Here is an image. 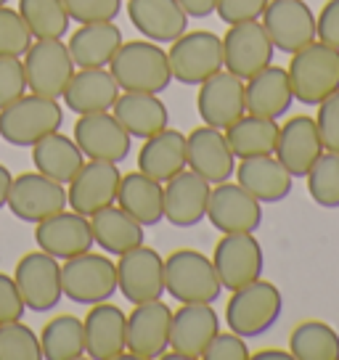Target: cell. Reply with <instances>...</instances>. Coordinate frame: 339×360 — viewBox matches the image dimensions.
I'll use <instances>...</instances> for the list:
<instances>
[{"instance_id": "1", "label": "cell", "mask_w": 339, "mask_h": 360, "mask_svg": "<svg viewBox=\"0 0 339 360\" xmlns=\"http://www.w3.org/2000/svg\"><path fill=\"white\" fill-rule=\"evenodd\" d=\"M109 72L120 90L133 93H162L172 82L167 51H162L154 40L122 43L109 61Z\"/></svg>"}, {"instance_id": "2", "label": "cell", "mask_w": 339, "mask_h": 360, "mask_svg": "<svg viewBox=\"0 0 339 360\" xmlns=\"http://www.w3.org/2000/svg\"><path fill=\"white\" fill-rule=\"evenodd\" d=\"M286 72L292 82L294 101L318 106L339 90V51L313 40L305 48L294 51Z\"/></svg>"}, {"instance_id": "3", "label": "cell", "mask_w": 339, "mask_h": 360, "mask_svg": "<svg viewBox=\"0 0 339 360\" xmlns=\"http://www.w3.org/2000/svg\"><path fill=\"white\" fill-rule=\"evenodd\" d=\"M283 297L276 283L257 278L231 292L226 304V326L244 339L260 337L281 318Z\"/></svg>"}, {"instance_id": "4", "label": "cell", "mask_w": 339, "mask_h": 360, "mask_svg": "<svg viewBox=\"0 0 339 360\" xmlns=\"http://www.w3.org/2000/svg\"><path fill=\"white\" fill-rule=\"evenodd\" d=\"M64 124V109L56 98L24 93L19 101L0 109V138L11 146L32 148L40 138L56 133Z\"/></svg>"}, {"instance_id": "5", "label": "cell", "mask_w": 339, "mask_h": 360, "mask_svg": "<svg viewBox=\"0 0 339 360\" xmlns=\"http://www.w3.org/2000/svg\"><path fill=\"white\" fill-rule=\"evenodd\" d=\"M165 292L178 302H217L223 283L212 259L196 249H178L165 257Z\"/></svg>"}, {"instance_id": "6", "label": "cell", "mask_w": 339, "mask_h": 360, "mask_svg": "<svg viewBox=\"0 0 339 360\" xmlns=\"http://www.w3.org/2000/svg\"><path fill=\"white\" fill-rule=\"evenodd\" d=\"M172 79L183 85H202L223 69V37L210 30L183 32L167 51Z\"/></svg>"}, {"instance_id": "7", "label": "cell", "mask_w": 339, "mask_h": 360, "mask_svg": "<svg viewBox=\"0 0 339 360\" xmlns=\"http://www.w3.org/2000/svg\"><path fill=\"white\" fill-rule=\"evenodd\" d=\"M61 289L75 304L106 302L117 292V262L96 252H82L77 257L64 259Z\"/></svg>"}, {"instance_id": "8", "label": "cell", "mask_w": 339, "mask_h": 360, "mask_svg": "<svg viewBox=\"0 0 339 360\" xmlns=\"http://www.w3.org/2000/svg\"><path fill=\"white\" fill-rule=\"evenodd\" d=\"M27 90L46 98H61L67 82L75 75V61L61 40H34L22 56Z\"/></svg>"}, {"instance_id": "9", "label": "cell", "mask_w": 339, "mask_h": 360, "mask_svg": "<svg viewBox=\"0 0 339 360\" xmlns=\"http://www.w3.org/2000/svg\"><path fill=\"white\" fill-rule=\"evenodd\" d=\"M13 281L19 286L27 310L32 313H48L53 310L61 297V262L51 257L48 252L37 249V252H27L13 270Z\"/></svg>"}, {"instance_id": "10", "label": "cell", "mask_w": 339, "mask_h": 360, "mask_svg": "<svg viewBox=\"0 0 339 360\" xmlns=\"http://www.w3.org/2000/svg\"><path fill=\"white\" fill-rule=\"evenodd\" d=\"M6 207L22 223H40L67 210V188L43 172H22L11 180Z\"/></svg>"}, {"instance_id": "11", "label": "cell", "mask_w": 339, "mask_h": 360, "mask_svg": "<svg viewBox=\"0 0 339 360\" xmlns=\"http://www.w3.org/2000/svg\"><path fill=\"white\" fill-rule=\"evenodd\" d=\"M271 37L265 32L262 22H238L228 24L223 34V69L241 79H249L252 75L262 72L273 64Z\"/></svg>"}, {"instance_id": "12", "label": "cell", "mask_w": 339, "mask_h": 360, "mask_svg": "<svg viewBox=\"0 0 339 360\" xmlns=\"http://www.w3.org/2000/svg\"><path fill=\"white\" fill-rule=\"evenodd\" d=\"M212 265L223 289L234 292L262 278L265 255L255 233H223L212 252Z\"/></svg>"}, {"instance_id": "13", "label": "cell", "mask_w": 339, "mask_h": 360, "mask_svg": "<svg viewBox=\"0 0 339 360\" xmlns=\"http://www.w3.org/2000/svg\"><path fill=\"white\" fill-rule=\"evenodd\" d=\"M72 138H75V143L79 146L85 159L112 162V165L124 162L130 157V146H133L130 133L120 124V120L112 112L79 114Z\"/></svg>"}, {"instance_id": "14", "label": "cell", "mask_w": 339, "mask_h": 360, "mask_svg": "<svg viewBox=\"0 0 339 360\" xmlns=\"http://www.w3.org/2000/svg\"><path fill=\"white\" fill-rule=\"evenodd\" d=\"M117 289L133 304L162 300V294H165V257L157 249L143 247V244L120 255Z\"/></svg>"}, {"instance_id": "15", "label": "cell", "mask_w": 339, "mask_h": 360, "mask_svg": "<svg viewBox=\"0 0 339 360\" xmlns=\"http://www.w3.org/2000/svg\"><path fill=\"white\" fill-rule=\"evenodd\" d=\"M260 19L276 51L294 53L316 40V16L302 0H271Z\"/></svg>"}, {"instance_id": "16", "label": "cell", "mask_w": 339, "mask_h": 360, "mask_svg": "<svg viewBox=\"0 0 339 360\" xmlns=\"http://www.w3.org/2000/svg\"><path fill=\"white\" fill-rule=\"evenodd\" d=\"M220 233H255L262 223V204L238 183H217L210 191L207 214Z\"/></svg>"}, {"instance_id": "17", "label": "cell", "mask_w": 339, "mask_h": 360, "mask_svg": "<svg viewBox=\"0 0 339 360\" xmlns=\"http://www.w3.org/2000/svg\"><path fill=\"white\" fill-rule=\"evenodd\" d=\"M122 172L112 162H96L88 159L75 178L67 186V207L75 212L91 217L109 204H117V191H120Z\"/></svg>"}, {"instance_id": "18", "label": "cell", "mask_w": 339, "mask_h": 360, "mask_svg": "<svg viewBox=\"0 0 339 360\" xmlns=\"http://www.w3.org/2000/svg\"><path fill=\"white\" fill-rule=\"evenodd\" d=\"M217 331H220V315L212 302H183L172 313L170 347L181 358L199 360Z\"/></svg>"}, {"instance_id": "19", "label": "cell", "mask_w": 339, "mask_h": 360, "mask_svg": "<svg viewBox=\"0 0 339 360\" xmlns=\"http://www.w3.org/2000/svg\"><path fill=\"white\" fill-rule=\"evenodd\" d=\"M186 167L202 175L210 186L226 183L236 169V157L228 146L226 133L210 124L191 130L186 135Z\"/></svg>"}, {"instance_id": "20", "label": "cell", "mask_w": 339, "mask_h": 360, "mask_svg": "<svg viewBox=\"0 0 339 360\" xmlns=\"http://www.w3.org/2000/svg\"><path fill=\"white\" fill-rule=\"evenodd\" d=\"M172 310L162 300H148L127 315V352L138 360H154L170 347Z\"/></svg>"}, {"instance_id": "21", "label": "cell", "mask_w": 339, "mask_h": 360, "mask_svg": "<svg viewBox=\"0 0 339 360\" xmlns=\"http://www.w3.org/2000/svg\"><path fill=\"white\" fill-rule=\"evenodd\" d=\"M196 109L204 124L226 130L236 122L241 114H247L244 106V79L231 75L228 69H220L217 75L204 79L196 96Z\"/></svg>"}, {"instance_id": "22", "label": "cell", "mask_w": 339, "mask_h": 360, "mask_svg": "<svg viewBox=\"0 0 339 360\" xmlns=\"http://www.w3.org/2000/svg\"><path fill=\"white\" fill-rule=\"evenodd\" d=\"M34 241L37 247L48 252L56 259H69L77 257L82 252L93 249V231H91V217L79 212H58L51 214L46 220L34 223Z\"/></svg>"}, {"instance_id": "23", "label": "cell", "mask_w": 339, "mask_h": 360, "mask_svg": "<svg viewBox=\"0 0 339 360\" xmlns=\"http://www.w3.org/2000/svg\"><path fill=\"white\" fill-rule=\"evenodd\" d=\"M324 151L326 148L321 143V135H318L313 117L297 114V117H289L279 127V141H276L273 154L294 178H305Z\"/></svg>"}, {"instance_id": "24", "label": "cell", "mask_w": 339, "mask_h": 360, "mask_svg": "<svg viewBox=\"0 0 339 360\" xmlns=\"http://www.w3.org/2000/svg\"><path fill=\"white\" fill-rule=\"evenodd\" d=\"M85 328V355L93 360H117L127 349V315L117 304L98 302L82 321Z\"/></svg>"}, {"instance_id": "25", "label": "cell", "mask_w": 339, "mask_h": 360, "mask_svg": "<svg viewBox=\"0 0 339 360\" xmlns=\"http://www.w3.org/2000/svg\"><path fill=\"white\" fill-rule=\"evenodd\" d=\"M212 186L193 169H181L165 183V220L175 228H191L207 214Z\"/></svg>"}, {"instance_id": "26", "label": "cell", "mask_w": 339, "mask_h": 360, "mask_svg": "<svg viewBox=\"0 0 339 360\" xmlns=\"http://www.w3.org/2000/svg\"><path fill=\"white\" fill-rule=\"evenodd\" d=\"M127 19L146 40L172 43L188 30V16L178 0H127Z\"/></svg>"}, {"instance_id": "27", "label": "cell", "mask_w": 339, "mask_h": 360, "mask_svg": "<svg viewBox=\"0 0 339 360\" xmlns=\"http://www.w3.org/2000/svg\"><path fill=\"white\" fill-rule=\"evenodd\" d=\"M236 183L249 191L260 204H276L292 193L294 175L276 159V154L241 159L236 169Z\"/></svg>"}, {"instance_id": "28", "label": "cell", "mask_w": 339, "mask_h": 360, "mask_svg": "<svg viewBox=\"0 0 339 360\" xmlns=\"http://www.w3.org/2000/svg\"><path fill=\"white\" fill-rule=\"evenodd\" d=\"M120 85L112 77L106 67L79 69L72 75V79L64 88V103L75 114H93V112H112L114 101L120 98Z\"/></svg>"}, {"instance_id": "29", "label": "cell", "mask_w": 339, "mask_h": 360, "mask_svg": "<svg viewBox=\"0 0 339 360\" xmlns=\"http://www.w3.org/2000/svg\"><path fill=\"white\" fill-rule=\"evenodd\" d=\"M294 93L289 72L281 67H265L262 72L244 79V106L247 114L279 120L292 109Z\"/></svg>"}, {"instance_id": "30", "label": "cell", "mask_w": 339, "mask_h": 360, "mask_svg": "<svg viewBox=\"0 0 339 360\" xmlns=\"http://www.w3.org/2000/svg\"><path fill=\"white\" fill-rule=\"evenodd\" d=\"M112 114L120 120L130 138H151L162 133L170 124V112L165 101L159 98V93H133L122 90L120 98L114 101Z\"/></svg>"}, {"instance_id": "31", "label": "cell", "mask_w": 339, "mask_h": 360, "mask_svg": "<svg viewBox=\"0 0 339 360\" xmlns=\"http://www.w3.org/2000/svg\"><path fill=\"white\" fill-rule=\"evenodd\" d=\"M122 30L114 22H93L79 24V30L69 37V56L77 69L109 67V61L122 45Z\"/></svg>"}, {"instance_id": "32", "label": "cell", "mask_w": 339, "mask_h": 360, "mask_svg": "<svg viewBox=\"0 0 339 360\" xmlns=\"http://www.w3.org/2000/svg\"><path fill=\"white\" fill-rule=\"evenodd\" d=\"M117 207H122L141 225H157L159 220H165V183L148 178L141 169L122 175Z\"/></svg>"}, {"instance_id": "33", "label": "cell", "mask_w": 339, "mask_h": 360, "mask_svg": "<svg viewBox=\"0 0 339 360\" xmlns=\"http://www.w3.org/2000/svg\"><path fill=\"white\" fill-rule=\"evenodd\" d=\"M138 169L159 183L175 178L186 169V135L165 127L162 133L146 138L138 151Z\"/></svg>"}, {"instance_id": "34", "label": "cell", "mask_w": 339, "mask_h": 360, "mask_svg": "<svg viewBox=\"0 0 339 360\" xmlns=\"http://www.w3.org/2000/svg\"><path fill=\"white\" fill-rule=\"evenodd\" d=\"M91 231L93 241L106 255H117V257L143 244V225L133 220L117 204H109V207L91 214Z\"/></svg>"}, {"instance_id": "35", "label": "cell", "mask_w": 339, "mask_h": 360, "mask_svg": "<svg viewBox=\"0 0 339 360\" xmlns=\"http://www.w3.org/2000/svg\"><path fill=\"white\" fill-rule=\"evenodd\" d=\"M32 162L37 172H43L56 183L67 186L69 180L79 172V167L85 165V157H82V151H79L72 135H61L56 130V133H48L46 138H40L34 143Z\"/></svg>"}, {"instance_id": "36", "label": "cell", "mask_w": 339, "mask_h": 360, "mask_svg": "<svg viewBox=\"0 0 339 360\" xmlns=\"http://www.w3.org/2000/svg\"><path fill=\"white\" fill-rule=\"evenodd\" d=\"M279 127L281 124L268 117H257V114H241L236 122L226 127L223 133L228 138V146L234 151L236 159L247 157H262V154H273L276 151V141H279Z\"/></svg>"}, {"instance_id": "37", "label": "cell", "mask_w": 339, "mask_h": 360, "mask_svg": "<svg viewBox=\"0 0 339 360\" xmlns=\"http://www.w3.org/2000/svg\"><path fill=\"white\" fill-rule=\"evenodd\" d=\"M40 349L46 360H79L85 355V328L75 315H56L40 331Z\"/></svg>"}, {"instance_id": "38", "label": "cell", "mask_w": 339, "mask_h": 360, "mask_svg": "<svg viewBox=\"0 0 339 360\" xmlns=\"http://www.w3.org/2000/svg\"><path fill=\"white\" fill-rule=\"evenodd\" d=\"M289 352L297 360H339V334L324 321H302L289 334Z\"/></svg>"}, {"instance_id": "39", "label": "cell", "mask_w": 339, "mask_h": 360, "mask_svg": "<svg viewBox=\"0 0 339 360\" xmlns=\"http://www.w3.org/2000/svg\"><path fill=\"white\" fill-rule=\"evenodd\" d=\"M19 16L24 19L32 40H61L69 32V13L64 0H19Z\"/></svg>"}, {"instance_id": "40", "label": "cell", "mask_w": 339, "mask_h": 360, "mask_svg": "<svg viewBox=\"0 0 339 360\" xmlns=\"http://www.w3.org/2000/svg\"><path fill=\"white\" fill-rule=\"evenodd\" d=\"M307 191L310 199L318 207L326 210H337L339 207V154L334 151H324L318 162L310 167V172L305 175Z\"/></svg>"}, {"instance_id": "41", "label": "cell", "mask_w": 339, "mask_h": 360, "mask_svg": "<svg viewBox=\"0 0 339 360\" xmlns=\"http://www.w3.org/2000/svg\"><path fill=\"white\" fill-rule=\"evenodd\" d=\"M43 358L40 337L22 321L0 323V360H37Z\"/></svg>"}, {"instance_id": "42", "label": "cell", "mask_w": 339, "mask_h": 360, "mask_svg": "<svg viewBox=\"0 0 339 360\" xmlns=\"http://www.w3.org/2000/svg\"><path fill=\"white\" fill-rule=\"evenodd\" d=\"M32 45V34L27 30L19 11L0 6V56H19L27 53Z\"/></svg>"}, {"instance_id": "43", "label": "cell", "mask_w": 339, "mask_h": 360, "mask_svg": "<svg viewBox=\"0 0 339 360\" xmlns=\"http://www.w3.org/2000/svg\"><path fill=\"white\" fill-rule=\"evenodd\" d=\"M64 8L77 24L114 22L122 11V0H64Z\"/></svg>"}, {"instance_id": "44", "label": "cell", "mask_w": 339, "mask_h": 360, "mask_svg": "<svg viewBox=\"0 0 339 360\" xmlns=\"http://www.w3.org/2000/svg\"><path fill=\"white\" fill-rule=\"evenodd\" d=\"M27 93L24 61L19 56H0V109L19 101Z\"/></svg>"}, {"instance_id": "45", "label": "cell", "mask_w": 339, "mask_h": 360, "mask_svg": "<svg viewBox=\"0 0 339 360\" xmlns=\"http://www.w3.org/2000/svg\"><path fill=\"white\" fill-rule=\"evenodd\" d=\"M326 151L339 154V90L331 93L326 101L318 103V114L313 117Z\"/></svg>"}, {"instance_id": "46", "label": "cell", "mask_w": 339, "mask_h": 360, "mask_svg": "<svg viewBox=\"0 0 339 360\" xmlns=\"http://www.w3.org/2000/svg\"><path fill=\"white\" fill-rule=\"evenodd\" d=\"M202 360H249V347L244 337H238L234 331H217L212 342L202 352Z\"/></svg>"}, {"instance_id": "47", "label": "cell", "mask_w": 339, "mask_h": 360, "mask_svg": "<svg viewBox=\"0 0 339 360\" xmlns=\"http://www.w3.org/2000/svg\"><path fill=\"white\" fill-rule=\"evenodd\" d=\"M271 0H217L215 13L226 24L238 22H257Z\"/></svg>"}, {"instance_id": "48", "label": "cell", "mask_w": 339, "mask_h": 360, "mask_svg": "<svg viewBox=\"0 0 339 360\" xmlns=\"http://www.w3.org/2000/svg\"><path fill=\"white\" fill-rule=\"evenodd\" d=\"M24 304L19 286L8 273H0V323H11V321H22L24 318Z\"/></svg>"}, {"instance_id": "49", "label": "cell", "mask_w": 339, "mask_h": 360, "mask_svg": "<svg viewBox=\"0 0 339 360\" xmlns=\"http://www.w3.org/2000/svg\"><path fill=\"white\" fill-rule=\"evenodd\" d=\"M316 40L339 51V0H326L316 16Z\"/></svg>"}, {"instance_id": "50", "label": "cell", "mask_w": 339, "mask_h": 360, "mask_svg": "<svg viewBox=\"0 0 339 360\" xmlns=\"http://www.w3.org/2000/svg\"><path fill=\"white\" fill-rule=\"evenodd\" d=\"M178 3L186 11V16H191V19H207L217 8V0H178Z\"/></svg>"}, {"instance_id": "51", "label": "cell", "mask_w": 339, "mask_h": 360, "mask_svg": "<svg viewBox=\"0 0 339 360\" xmlns=\"http://www.w3.org/2000/svg\"><path fill=\"white\" fill-rule=\"evenodd\" d=\"M252 360H289L292 358V352L289 349H260V352H255V355H249Z\"/></svg>"}, {"instance_id": "52", "label": "cell", "mask_w": 339, "mask_h": 360, "mask_svg": "<svg viewBox=\"0 0 339 360\" xmlns=\"http://www.w3.org/2000/svg\"><path fill=\"white\" fill-rule=\"evenodd\" d=\"M11 172H8V167H3L0 165V210L6 207V202H8V191H11Z\"/></svg>"}, {"instance_id": "53", "label": "cell", "mask_w": 339, "mask_h": 360, "mask_svg": "<svg viewBox=\"0 0 339 360\" xmlns=\"http://www.w3.org/2000/svg\"><path fill=\"white\" fill-rule=\"evenodd\" d=\"M0 6H8V0H0Z\"/></svg>"}]
</instances>
